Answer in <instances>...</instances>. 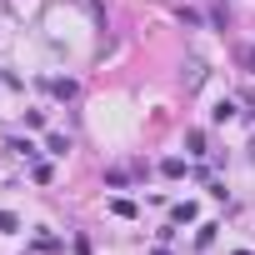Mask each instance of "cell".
Here are the masks:
<instances>
[{"label": "cell", "instance_id": "6da1fadb", "mask_svg": "<svg viewBox=\"0 0 255 255\" xmlns=\"http://www.w3.org/2000/svg\"><path fill=\"white\" fill-rule=\"evenodd\" d=\"M0 230H20V220H15L10 210H0Z\"/></svg>", "mask_w": 255, "mask_h": 255}, {"label": "cell", "instance_id": "7a4b0ae2", "mask_svg": "<svg viewBox=\"0 0 255 255\" xmlns=\"http://www.w3.org/2000/svg\"><path fill=\"white\" fill-rule=\"evenodd\" d=\"M240 60H245V70H250V75H255V45H250V50H245V55H240Z\"/></svg>", "mask_w": 255, "mask_h": 255}]
</instances>
